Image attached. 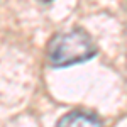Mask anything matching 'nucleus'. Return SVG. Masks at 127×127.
<instances>
[{
	"label": "nucleus",
	"mask_w": 127,
	"mask_h": 127,
	"mask_svg": "<svg viewBox=\"0 0 127 127\" xmlns=\"http://www.w3.org/2000/svg\"><path fill=\"white\" fill-rule=\"evenodd\" d=\"M97 44L83 31L56 34L49 41L48 61L54 68H64L92 59L97 54Z\"/></svg>",
	"instance_id": "1"
},
{
	"label": "nucleus",
	"mask_w": 127,
	"mask_h": 127,
	"mask_svg": "<svg viewBox=\"0 0 127 127\" xmlns=\"http://www.w3.org/2000/svg\"><path fill=\"white\" fill-rule=\"evenodd\" d=\"M56 127H103L102 120L87 112H69L58 120Z\"/></svg>",
	"instance_id": "2"
},
{
	"label": "nucleus",
	"mask_w": 127,
	"mask_h": 127,
	"mask_svg": "<svg viewBox=\"0 0 127 127\" xmlns=\"http://www.w3.org/2000/svg\"><path fill=\"white\" fill-rule=\"evenodd\" d=\"M41 2H49V0H41Z\"/></svg>",
	"instance_id": "3"
}]
</instances>
